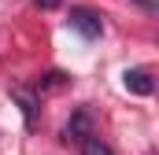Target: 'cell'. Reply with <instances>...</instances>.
Here are the masks:
<instances>
[{"label": "cell", "instance_id": "cell-5", "mask_svg": "<svg viewBox=\"0 0 159 155\" xmlns=\"http://www.w3.org/2000/svg\"><path fill=\"white\" fill-rule=\"evenodd\" d=\"M81 155H115V152H111V148H107L100 137H89V140L81 144Z\"/></svg>", "mask_w": 159, "mask_h": 155}, {"label": "cell", "instance_id": "cell-6", "mask_svg": "<svg viewBox=\"0 0 159 155\" xmlns=\"http://www.w3.org/2000/svg\"><path fill=\"white\" fill-rule=\"evenodd\" d=\"M59 4H63V0H37L41 11H52V7H59Z\"/></svg>", "mask_w": 159, "mask_h": 155}, {"label": "cell", "instance_id": "cell-7", "mask_svg": "<svg viewBox=\"0 0 159 155\" xmlns=\"http://www.w3.org/2000/svg\"><path fill=\"white\" fill-rule=\"evenodd\" d=\"M141 7H148V11H156V0H137Z\"/></svg>", "mask_w": 159, "mask_h": 155}, {"label": "cell", "instance_id": "cell-4", "mask_svg": "<svg viewBox=\"0 0 159 155\" xmlns=\"http://www.w3.org/2000/svg\"><path fill=\"white\" fill-rule=\"evenodd\" d=\"M11 100L22 107V118H26V129H37V92H30V89H22V85H15L11 89Z\"/></svg>", "mask_w": 159, "mask_h": 155}, {"label": "cell", "instance_id": "cell-2", "mask_svg": "<svg viewBox=\"0 0 159 155\" xmlns=\"http://www.w3.org/2000/svg\"><path fill=\"white\" fill-rule=\"evenodd\" d=\"M89 137H93V111L89 107H78L70 115V122L63 126V144H85Z\"/></svg>", "mask_w": 159, "mask_h": 155}, {"label": "cell", "instance_id": "cell-3", "mask_svg": "<svg viewBox=\"0 0 159 155\" xmlns=\"http://www.w3.org/2000/svg\"><path fill=\"white\" fill-rule=\"evenodd\" d=\"M122 85H126V92H133V96H152V92H156L152 74H148V70H141V67L126 70V74H122Z\"/></svg>", "mask_w": 159, "mask_h": 155}, {"label": "cell", "instance_id": "cell-1", "mask_svg": "<svg viewBox=\"0 0 159 155\" xmlns=\"http://www.w3.org/2000/svg\"><path fill=\"white\" fill-rule=\"evenodd\" d=\"M70 30H78L85 41H96L104 33V19L93 7H70Z\"/></svg>", "mask_w": 159, "mask_h": 155}]
</instances>
